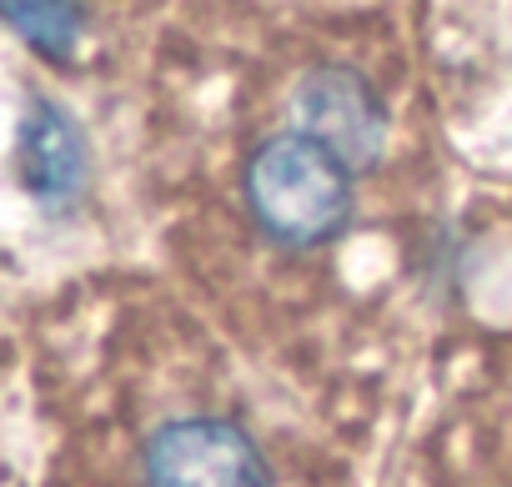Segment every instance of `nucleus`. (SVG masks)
<instances>
[{
  "label": "nucleus",
  "mask_w": 512,
  "mask_h": 487,
  "mask_svg": "<svg viewBox=\"0 0 512 487\" xmlns=\"http://www.w3.org/2000/svg\"><path fill=\"white\" fill-rule=\"evenodd\" d=\"M402 0H181L136 81V206L166 277L287 357L432 312L452 131Z\"/></svg>",
  "instance_id": "f257e3e1"
},
{
  "label": "nucleus",
  "mask_w": 512,
  "mask_h": 487,
  "mask_svg": "<svg viewBox=\"0 0 512 487\" xmlns=\"http://www.w3.org/2000/svg\"><path fill=\"white\" fill-rule=\"evenodd\" d=\"M41 332L111 402L81 457L106 487H282L272 447L226 392L201 307L171 277H81L51 297Z\"/></svg>",
  "instance_id": "f03ea898"
},
{
  "label": "nucleus",
  "mask_w": 512,
  "mask_h": 487,
  "mask_svg": "<svg viewBox=\"0 0 512 487\" xmlns=\"http://www.w3.org/2000/svg\"><path fill=\"white\" fill-rule=\"evenodd\" d=\"M477 487H512V482H477Z\"/></svg>",
  "instance_id": "20e7f679"
},
{
  "label": "nucleus",
  "mask_w": 512,
  "mask_h": 487,
  "mask_svg": "<svg viewBox=\"0 0 512 487\" xmlns=\"http://www.w3.org/2000/svg\"><path fill=\"white\" fill-rule=\"evenodd\" d=\"M176 11L181 0H6V26L36 76L81 91H136Z\"/></svg>",
  "instance_id": "7ed1b4c3"
}]
</instances>
